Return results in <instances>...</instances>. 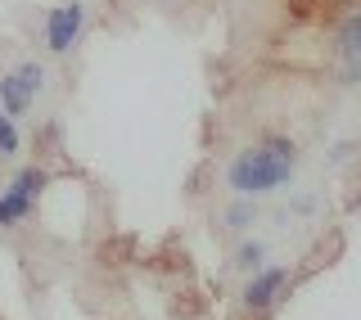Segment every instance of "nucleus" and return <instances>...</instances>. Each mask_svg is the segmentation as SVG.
Instances as JSON below:
<instances>
[{
	"instance_id": "nucleus-1",
	"label": "nucleus",
	"mask_w": 361,
	"mask_h": 320,
	"mask_svg": "<svg viewBox=\"0 0 361 320\" xmlns=\"http://www.w3.org/2000/svg\"><path fill=\"white\" fill-rule=\"evenodd\" d=\"M293 171H298V144L289 135H267V140L248 144L226 163L221 180L244 199H262V194H276L293 185Z\"/></svg>"
},
{
	"instance_id": "nucleus-2",
	"label": "nucleus",
	"mask_w": 361,
	"mask_h": 320,
	"mask_svg": "<svg viewBox=\"0 0 361 320\" xmlns=\"http://www.w3.org/2000/svg\"><path fill=\"white\" fill-rule=\"evenodd\" d=\"M86 0H63V5H54L50 14L41 23V45L54 54V59H68V54L82 45L86 37Z\"/></svg>"
},
{
	"instance_id": "nucleus-3",
	"label": "nucleus",
	"mask_w": 361,
	"mask_h": 320,
	"mask_svg": "<svg viewBox=\"0 0 361 320\" xmlns=\"http://www.w3.org/2000/svg\"><path fill=\"white\" fill-rule=\"evenodd\" d=\"M41 190H45V171H41V167H18L14 180H9V190L0 194V230L27 221V216L37 212Z\"/></svg>"
},
{
	"instance_id": "nucleus-4",
	"label": "nucleus",
	"mask_w": 361,
	"mask_h": 320,
	"mask_svg": "<svg viewBox=\"0 0 361 320\" xmlns=\"http://www.w3.org/2000/svg\"><path fill=\"white\" fill-rule=\"evenodd\" d=\"M285 284H289V271L285 266H267V271H257V276H248V284H244V307L253 316H267L271 307H276V298L285 293Z\"/></svg>"
},
{
	"instance_id": "nucleus-5",
	"label": "nucleus",
	"mask_w": 361,
	"mask_h": 320,
	"mask_svg": "<svg viewBox=\"0 0 361 320\" xmlns=\"http://www.w3.org/2000/svg\"><path fill=\"white\" fill-rule=\"evenodd\" d=\"M334 54H338V77L348 86L361 82V14H348L343 27L334 37Z\"/></svg>"
},
{
	"instance_id": "nucleus-6",
	"label": "nucleus",
	"mask_w": 361,
	"mask_h": 320,
	"mask_svg": "<svg viewBox=\"0 0 361 320\" xmlns=\"http://www.w3.org/2000/svg\"><path fill=\"white\" fill-rule=\"evenodd\" d=\"M37 99H41V95H37V90H32L27 82H23L14 68L0 77V113H9L14 122H18V118H27V113L37 109Z\"/></svg>"
},
{
	"instance_id": "nucleus-7",
	"label": "nucleus",
	"mask_w": 361,
	"mask_h": 320,
	"mask_svg": "<svg viewBox=\"0 0 361 320\" xmlns=\"http://www.w3.org/2000/svg\"><path fill=\"white\" fill-rule=\"evenodd\" d=\"M257 199H244V194H235V203H226L221 216H217V226L221 230H231V235H240V230H253L257 226Z\"/></svg>"
},
{
	"instance_id": "nucleus-8",
	"label": "nucleus",
	"mask_w": 361,
	"mask_h": 320,
	"mask_svg": "<svg viewBox=\"0 0 361 320\" xmlns=\"http://www.w3.org/2000/svg\"><path fill=\"white\" fill-rule=\"evenodd\" d=\"M267 253H271L267 239H240V248H235V266H240L244 276H257V271H267Z\"/></svg>"
},
{
	"instance_id": "nucleus-9",
	"label": "nucleus",
	"mask_w": 361,
	"mask_h": 320,
	"mask_svg": "<svg viewBox=\"0 0 361 320\" xmlns=\"http://www.w3.org/2000/svg\"><path fill=\"white\" fill-rule=\"evenodd\" d=\"M23 149V131H18V122L9 118V113H0V158H18Z\"/></svg>"
},
{
	"instance_id": "nucleus-10",
	"label": "nucleus",
	"mask_w": 361,
	"mask_h": 320,
	"mask_svg": "<svg viewBox=\"0 0 361 320\" xmlns=\"http://www.w3.org/2000/svg\"><path fill=\"white\" fill-rule=\"evenodd\" d=\"M293 208H298V216H312V208H316V194H302V199L293 203Z\"/></svg>"
}]
</instances>
